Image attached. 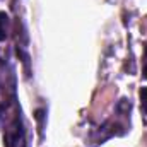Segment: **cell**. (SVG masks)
<instances>
[{
	"instance_id": "obj_1",
	"label": "cell",
	"mask_w": 147,
	"mask_h": 147,
	"mask_svg": "<svg viewBox=\"0 0 147 147\" xmlns=\"http://www.w3.org/2000/svg\"><path fill=\"white\" fill-rule=\"evenodd\" d=\"M3 140H5V147H26L24 127H22L21 116H19L17 113H16V115L10 118V121L7 123Z\"/></svg>"
},
{
	"instance_id": "obj_2",
	"label": "cell",
	"mask_w": 147,
	"mask_h": 147,
	"mask_svg": "<svg viewBox=\"0 0 147 147\" xmlns=\"http://www.w3.org/2000/svg\"><path fill=\"white\" fill-rule=\"evenodd\" d=\"M9 34V16L5 12H0V41L5 39Z\"/></svg>"
},
{
	"instance_id": "obj_3",
	"label": "cell",
	"mask_w": 147,
	"mask_h": 147,
	"mask_svg": "<svg viewBox=\"0 0 147 147\" xmlns=\"http://www.w3.org/2000/svg\"><path fill=\"white\" fill-rule=\"evenodd\" d=\"M139 94H140V108L144 111V115H147V87H142Z\"/></svg>"
},
{
	"instance_id": "obj_4",
	"label": "cell",
	"mask_w": 147,
	"mask_h": 147,
	"mask_svg": "<svg viewBox=\"0 0 147 147\" xmlns=\"http://www.w3.org/2000/svg\"><path fill=\"white\" fill-rule=\"evenodd\" d=\"M144 75H146V77H147V65H146V67H144Z\"/></svg>"
}]
</instances>
